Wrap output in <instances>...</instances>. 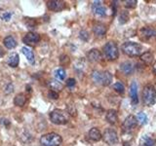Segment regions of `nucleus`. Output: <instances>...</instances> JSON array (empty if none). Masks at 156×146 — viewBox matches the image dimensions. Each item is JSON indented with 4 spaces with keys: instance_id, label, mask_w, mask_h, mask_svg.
I'll use <instances>...</instances> for the list:
<instances>
[{
    "instance_id": "39",
    "label": "nucleus",
    "mask_w": 156,
    "mask_h": 146,
    "mask_svg": "<svg viewBox=\"0 0 156 146\" xmlns=\"http://www.w3.org/2000/svg\"><path fill=\"white\" fill-rule=\"evenodd\" d=\"M5 55V51H4V49L0 46V57H3Z\"/></svg>"
},
{
    "instance_id": "25",
    "label": "nucleus",
    "mask_w": 156,
    "mask_h": 146,
    "mask_svg": "<svg viewBox=\"0 0 156 146\" xmlns=\"http://www.w3.org/2000/svg\"><path fill=\"white\" fill-rule=\"evenodd\" d=\"M48 86L50 87L51 91H54V92H60L62 90V84L57 80H51L48 83Z\"/></svg>"
},
{
    "instance_id": "37",
    "label": "nucleus",
    "mask_w": 156,
    "mask_h": 146,
    "mask_svg": "<svg viewBox=\"0 0 156 146\" xmlns=\"http://www.w3.org/2000/svg\"><path fill=\"white\" fill-rule=\"evenodd\" d=\"M61 63L62 64H68V63H69V57L66 55L62 56L61 57Z\"/></svg>"
},
{
    "instance_id": "5",
    "label": "nucleus",
    "mask_w": 156,
    "mask_h": 146,
    "mask_svg": "<svg viewBox=\"0 0 156 146\" xmlns=\"http://www.w3.org/2000/svg\"><path fill=\"white\" fill-rule=\"evenodd\" d=\"M104 53L107 60L115 61L119 57L118 47L114 42H107L104 47Z\"/></svg>"
},
{
    "instance_id": "31",
    "label": "nucleus",
    "mask_w": 156,
    "mask_h": 146,
    "mask_svg": "<svg viewBox=\"0 0 156 146\" xmlns=\"http://www.w3.org/2000/svg\"><path fill=\"white\" fill-rule=\"evenodd\" d=\"M11 17H12V14L10 13V12L3 11V12L0 13V19H3V21H5V22L10 21V19H11Z\"/></svg>"
},
{
    "instance_id": "19",
    "label": "nucleus",
    "mask_w": 156,
    "mask_h": 146,
    "mask_svg": "<svg viewBox=\"0 0 156 146\" xmlns=\"http://www.w3.org/2000/svg\"><path fill=\"white\" fill-rule=\"evenodd\" d=\"M7 62H8L9 66H11V67H17L19 65V62H20L19 55H18L17 53L11 54V55L8 57Z\"/></svg>"
},
{
    "instance_id": "34",
    "label": "nucleus",
    "mask_w": 156,
    "mask_h": 146,
    "mask_svg": "<svg viewBox=\"0 0 156 146\" xmlns=\"http://www.w3.org/2000/svg\"><path fill=\"white\" fill-rule=\"evenodd\" d=\"M79 37L82 39L83 41H88L89 40V33H88L86 30H82L79 33Z\"/></svg>"
},
{
    "instance_id": "35",
    "label": "nucleus",
    "mask_w": 156,
    "mask_h": 146,
    "mask_svg": "<svg viewBox=\"0 0 156 146\" xmlns=\"http://www.w3.org/2000/svg\"><path fill=\"white\" fill-rule=\"evenodd\" d=\"M48 96L50 97V99H58V94L57 92L50 91L48 92Z\"/></svg>"
},
{
    "instance_id": "10",
    "label": "nucleus",
    "mask_w": 156,
    "mask_h": 146,
    "mask_svg": "<svg viewBox=\"0 0 156 146\" xmlns=\"http://www.w3.org/2000/svg\"><path fill=\"white\" fill-rule=\"evenodd\" d=\"M66 3L62 1V0H50L47 2V7L49 10L54 12H60L62 10L65 9Z\"/></svg>"
},
{
    "instance_id": "32",
    "label": "nucleus",
    "mask_w": 156,
    "mask_h": 146,
    "mask_svg": "<svg viewBox=\"0 0 156 146\" xmlns=\"http://www.w3.org/2000/svg\"><path fill=\"white\" fill-rule=\"evenodd\" d=\"M136 6V0H128V1H125V7L126 8L133 9Z\"/></svg>"
},
{
    "instance_id": "6",
    "label": "nucleus",
    "mask_w": 156,
    "mask_h": 146,
    "mask_svg": "<svg viewBox=\"0 0 156 146\" xmlns=\"http://www.w3.org/2000/svg\"><path fill=\"white\" fill-rule=\"evenodd\" d=\"M102 138H104L105 142L108 145H115L119 141L118 134L113 129H106L102 135Z\"/></svg>"
},
{
    "instance_id": "15",
    "label": "nucleus",
    "mask_w": 156,
    "mask_h": 146,
    "mask_svg": "<svg viewBox=\"0 0 156 146\" xmlns=\"http://www.w3.org/2000/svg\"><path fill=\"white\" fill-rule=\"evenodd\" d=\"M93 31L96 34V36L98 37H101L104 36L105 32H106V26L102 23H96L94 26H93Z\"/></svg>"
},
{
    "instance_id": "36",
    "label": "nucleus",
    "mask_w": 156,
    "mask_h": 146,
    "mask_svg": "<svg viewBox=\"0 0 156 146\" xmlns=\"http://www.w3.org/2000/svg\"><path fill=\"white\" fill-rule=\"evenodd\" d=\"M75 84H76V81H75V79H73V78H69V79H67V81H66V87H68V88L74 87Z\"/></svg>"
},
{
    "instance_id": "30",
    "label": "nucleus",
    "mask_w": 156,
    "mask_h": 146,
    "mask_svg": "<svg viewBox=\"0 0 156 146\" xmlns=\"http://www.w3.org/2000/svg\"><path fill=\"white\" fill-rule=\"evenodd\" d=\"M136 119H138V121L140 123V125H144L147 123V116H146V114L144 113V112H140Z\"/></svg>"
},
{
    "instance_id": "16",
    "label": "nucleus",
    "mask_w": 156,
    "mask_h": 146,
    "mask_svg": "<svg viewBox=\"0 0 156 146\" xmlns=\"http://www.w3.org/2000/svg\"><path fill=\"white\" fill-rule=\"evenodd\" d=\"M139 146H156V141L153 137L145 134L140 138Z\"/></svg>"
},
{
    "instance_id": "23",
    "label": "nucleus",
    "mask_w": 156,
    "mask_h": 146,
    "mask_svg": "<svg viewBox=\"0 0 156 146\" xmlns=\"http://www.w3.org/2000/svg\"><path fill=\"white\" fill-rule=\"evenodd\" d=\"M14 103H15V105L20 106V107L24 106L27 103V96L23 94H18L16 96V97L14 99Z\"/></svg>"
},
{
    "instance_id": "33",
    "label": "nucleus",
    "mask_w": 156,
    "mask_h": 146,
    "mask_svg": "<svg viewBox=\"0 0 156 146\" xmlns=\"http://www.w3.org/2000/svg\"><path fill=\"white\" fill-rule=\"evenodd\" d=\"M67 113L72 116H76V109H75L74 105L73 104L67 105Z\"/></svg>"
},
{
    "instance_id": "14",
    "label": "nucleus",
    "mask_w": 156,
    "mask_h": 146,
    "mask_svg": "<svg viewBox=\"0 0 156 146\" xmlns=\"http://www.w3.org/2000/svg\"><path fill=\"white\" fill-rule=\"evenodd\" d=\"M105 120L107 121V123H109L111 125H114L118 121V114L117 111L114 109H109L107 110L106 115H105Z\"/></svg>"
},
{
    "instance_id": "40",
    "label": "nucleus",
    "mask_w": 156,
    "mask_h": 146,
    "mask_svg": "<svg viewBox=\"0 0 156 146\" xmlns=\"http://www.w3.org/2000/svg\"><path fill=\"white\" fill-rule=\"evenodd\" d=\"M153 71H154L155 75H156V63H155V64H154V66H153Z\"/></svg>"
},
{
    "instance_id": "24",
    "label": "nucleus",
    "mask_w": 156,
    "mask_h": 146,
    "mask_svg": "<svg viewBox=\"0 0 156 146\" xmlns=\"http://www.w3.org/2000/svg\"><path fill=\"white\" fill-rule=\"evenodd\" d=\"M22 53L23 54L24 56H26V57H27V60L28 61V62L34 63L35 58H34V54H33V52L30 50V49L27 48V47H23L22 48Z\"/></svg>"
},
{
    "instance_id": "27",
    "label": "nucleus",
    "mask_w": 156,
    "mask_h": 146,
    "mask_svg": "<svg viewBox=\"0 0 156 146\" xmlns=\"http://www.w3.org/2000/svg\"><path fill=\"white\" fill-rule=\"evenodd\" d=\"M129 21V14L126 11H121L119 15V23L124 24Z\"/></svg>"
},
{
    "instance_id": "12",
    "label": "nucleus",
    "mask_w": 156,
    "mask_h": 146,
    "mask_svg": "<svg viewBox=\"0 0 156 146\" xmlns=\"http://www.w3.org/2000/svg\"><path fill=\"white\" fill-rule=\"evenodd\" d=\"M130 96L132 102L134 104L139 103V96H138V84L136 81H133L130 85Z\"/></svg>"
},
{
    "instance_id": "22",
    "label": "nucleus",
    "mask_w": 156,
    "mask_h": 146,
    "mask_svg": "<svg viewBox=\"0 0 156 146\" xmlns=\"http://www.w3.org/2000/svg\"><path fill=\"white\" fill-rule=\"evenodd\" d=\"M153 58H154L153 54L150 52H145L140 56V61L144 63H145L146 65H150L153 61Z\"/></svg>"
},
{
    "instance_id": "20",
    "label": "nucleus",
    "mask_w": 156,
    "mask_h": 146,
    "mask_svg": "<svg viewBox=\"0 0 156 146\" xmlns=\"http://www.w3.org/2000/svg\"><path fill=\"white\" fill-rule=\"evenodd\" d=\"M3 43H4V46L6 47L7 49H14L15 47L17 46V41L16 39H15L13 36L9 35V36H6L4 38L3 40Z\"/></svg>"
},
{
    "instance_id": "17",
    "label": "nucleus",
    "mask_w": 156,
    "mask_h": 146,
    "mask_svg": "<svg viewBox=\"0 0 156 146\" xmlns=\"http://www.w3.org/2000/svg\"><path fill=\"white\" fill-rule=\"evenodd\" d=\"M120 69H121L122 72L125 73L126 75H129L134 70L133 63H132L131 61H124V62H122L121 64H120Z\"/></svg>"
},
{
    "instance_id": "9",
    "label": "nucleus",
    "mask_w": 156,
    "mask_h": 146,
    "mask_svg": "<svg viewBox=\"0 0 156 146\" xmlns=\"http://www.w3.org/2000/svg\"><path fill=\"white\" fill-rule=\"evenodd\" d=\"M40 40V36L39 34L35 33V32H27L26 35L23 38V42L24 44H27L28 46H34L39 42Z\"/></svg>"
},
{
    "instance_id": "4",
    "label": "nucleus",
    "mask_w": 156,
    "mask_h": 146,
    "mask_svg": "<svg viewBox=\"0 0 156 146\" xmlns=\"http://www.w3.org/2000/svg\"><path fill=\"white\" fill-rule=\"evenodd\" d=\"M156 89L152 85H146L143 90V100L145 105L151 106L155 103Z\"/></svg>"
},
{
    "instance_id": "8",
    "label": "nucleus",
    "mask_w": 156,
    "mask_h": 146,
    "mask_svg": "<svg viewBox=\"0 0 156 146\" xmlns=\"http://www.w3.org/2000/svg\"><path fill=\"white\" fill-rule=\"evenodd\" d=\"M136 125H138V119L136 118L135 116L130 115L125 119V121L122 124V128H123V130L125 133H130V131L133 130Z\"/></svg>"
},
{
    "instance_id": "21",
    "label": "nucleus",
    "mask_w": 156,
    "mask_h": 146,
    "mask_svg": "<svg viewBox=\"0 0 156 146\" xmlns=\"http://www.w3.org/2000/svg\"><path fill=\"white\" fill-rule=\"evenodd\" d=\"M89 137L92 139V140H94V141H99L101 139L102 137V134H101V131L99 129H97V128H92L89 131Z\"/></svg>"
},
{
    "instance_id": "11",
    "label": "nucleus",
    "mask_w": 156,
    "mask_h": 146,
    "mask_svg": "<svg viewBox=\"0 0 156 146\" xmlns=\"http://www.w3.org/2000/svg\"><path fill=\"white\" fill-rule=\"evenodd\" d=\"M92 11L94 14L99 15V16H105L106 9L104 5L101 4V1H94L92 4Z\"/></svg>"
},
{
    "instance_id": "18",
    "label": "nucleus",
    "mask_w": 156,
    "mask_h": 146,
    "mask_svg": "<svg viewBox=\"0 0 156 146\" xmlns=\"http://www.w3.org/2000/svg\"><path fill=\"white\" fill-rule=\"evenodd\" d=\"M112 82V75L109 71H104L101 72V84L102 86H109Z\"/></svg>"
},
{
    "instance_id": "7",
    "label": "nucleus",
    "mask_w": 156,
    "mask_h": 146,
    "mask_svg": "<svg viewBox=\"0 0 156 146\" xmlns=\"http://www.w3.org/2000/svg\"><path fill=\"white\" fill-rule=\"evenodd\" d=\"M140 36L143 41H151L156 38V29L150 26L143 27L140 30Z\"/></svg>"
},
{
    "instance_id": "28",
    "label": "nucleus",
    "mask_w": 156,
    "mask_h": 146,
    "mask_svg": "<svg viewBox=\"0 0 156 146\" xmlns=\"http://www.w3.org/2000/svg\"><path fill=\"white\" fill-rule=\"evenodd\" d=\"M92 79L97 84H101V71H93L92 73Z\"/></svg>"
},
{
    "instance_id": "38",
    "label": "nucleus",
    "mask_w": 156,
    "mask_h": 146,
    "mask_svg": "<svg viewBox=\"0 0 156 146\" xmlns=\"http://www.w3.org/2000/svg\"><path fill=\"white\" fill-rule=\"evenodd\" d=\"M13 92V85L12 84H8L5 88V94H11Z\"/></svg>"
},
{
    "instance_id": "2",
    "label": "nucleus",
    "mask_w": 156,
    "mask_h": 146,
    "mask_svg": "<svg viewBox=\"0 0 156 146\" xmlns=\"http://www.w3.org/2000/svg\"><path fill=\"white\" fill-rule=\"evenodd\" d=\"M50 120L56 125H66L69 121V114L67 113V111L55 109L50 113Z\"/></svg>"
},
{
    "instance_id": "3",
    "label": "nucleus",
    "mask_w": 156,
    "mask_h": 146,
    "mask_svg": "<svg viewBox=\"0 0 156 146\" xmlns=\"http://www.w3.org/2000/svg\"><path fill=\"white\" fill-rule=\"evenodd\" d=\"M121 49L125 55L129 57H136V56H139L141 53L143 47H141V45L139 43L129 41V42H125L123 45H122Z\"/></svg>"
},
{
    "instance_id": "1",
    "label": "nucleus",
    "mask_w": 156,
    "mask_h": 146,
    "mask_svg": "<svg viewBox=\"0 0 156 146\" xmlns=\"http://www.w3.org/2000/svg\"><path fill=\"white\" fill-rule=\"evenodd\" d=\"M62 143V136L56 133L46 134L42 135L40 138L41 146H61Z\"/></svg>"
},
{
    "instance_id": "26",
    "label": "nucleus",
    "mask_w": 156,
    "mask_h": 146,
    "mask_svg": "<svg viewBox=\"0 0 156 146\" xmlns=\"http://www.w3.org/2000/svg\"><path fill=\"white\" fill-rule=\"evenodd\" d=\"M66 74V70L63 68H58V69L55 71V77L58 80H65Z\"/></svg>"
},
{
    "instance_id": "29",
    "label": "nucleus",
    "mask_w": 156,
    "mask_h": 146,
    "mask_svg": "<svg viewBox=\"0 0 156 146\" xmlns=\"http://www.w3.org/2000/svg\"><path fill=\"white\" fill-rule=\"evenodd\" d=\"M113 89L117 92H119V94H123V92H125V87L121 82H116L115 84L113 85Z\"/></svg>"
},
{
    "instance_id": "13",
    "label": "nucleus",
    "mask_w": 156,
    "mask_h": 146,
    "mask_svg": "<svg viewBox=\"0 0 156 146\" xmlns=\"http://www.w3.org/2000/svg\"><path fill=\"white\" fill-rule=\"evenodd\" d=\"M87 58L91 62H99L101 60V53L98 49H92L87 53Z\"/></svg>"
}]
</instances>
